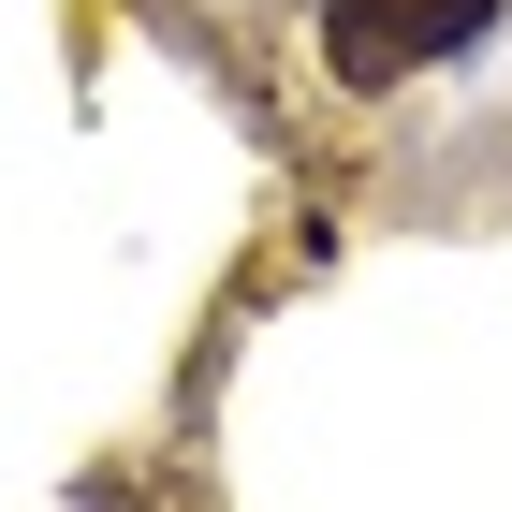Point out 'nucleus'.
<instances>
[{
	"instance_id": "f257e3e1",
	"label": "nucleus",
	"mask_w": 512,
	"mask_h": 512,
	"mask_svg": "<svg viewBox=\"0 0 512 512\" xmlns=\"http://www.w3.org/2000/svg\"><path fill=\"white\" fill-rule=\"evenodd\" d=\"M483 30H498V0H337L322 15V59H337V88H395L410 59H454Z\"/></svg>"
}]
</instances>
